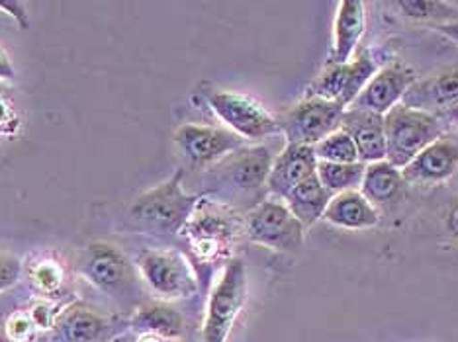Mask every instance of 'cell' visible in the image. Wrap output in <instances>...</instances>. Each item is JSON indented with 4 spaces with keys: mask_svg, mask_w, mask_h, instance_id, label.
<instances>
[{
    "mask_svg": "<svg viewBox=\"0 0 458 342\" xmlns=\"http://www.w3.org/2000/svg\"><path fill=\"white\" fill-rule=\"evenodd\" d=\"M200 196L189 194L182 188V172L179 171L169 180L143 192L130 207V221L135 229L149 235L182 233L196 210Z\"/></svg>",
    "mask_w": 458,
    "mask_h": 342,
    "instance_id": "cell-1",
    "label": "cell"
},
{
    "mask_svg": "<svg viewBox=\"0 0 458 342\" xmlns=\"http://www.w3.org/2000/svg\"><path fill=\"white\" fill-rule=\"evenodd\" d=\"M384 133L386 161L402 171L425 147L445 136V126L443 118L398 104L384 116Z\"/></svg>",
    "mask_w": 458,
    "mask_h": 342,
    "instance_id": "cell-2",
    "label": "cell"
},
{
    "mask_svg": "<svg viewBox=\"0 0 458 342\" xmlns=\"http://www.w3.org/2000/svg\"><path fill=\"white\" fill-rule=\"evenodd\" d=\"M242 231H245V221L239 220L232 207L200 198L182 233L194 254L204 263H212L232 248Z\"/></svg>",
    "mask_w": 458,
    "mask_h": 342,
    "instance_id": "cell-3",
    "label": "cell"
},
{
    "mask_svg": "<svg viewBox=\"0 0 458 342\" xmlns=\"http://www.w3.org/2000/svg\"><path fill=\"white\" fill-rule=\"evenodd\" d=\"M247 302V272L239 258H232L214 284L206 305L202 342H227Z\"/></svg>",
    "mask_w": 458,
    "mask_h": 342,
    "instance_id": "cell-4",
    "label": "cell"
},
{
    "mask_svg": "<svg viewBox=\"0 0 458 342\" xmlns=\"http://www.w3.org/2000/svg\"><path fill=\"white\" fill-rule=\"evenodd\" d=\"M245 233L257 245L273 251L294 253L304 245L306 227L296 220L283 200L270 198L249 210L245 215Z\"/></svg>",
    "mask_w": 458,
    "mask_h": 342,
    "instance_id": "cell-5",
    "label": "cell"
},
{
    "mask_svg": "<svg viewBox=\"0 0 458 342\" xmlns=\"http://www.w3.org/2000/svg\"><path fill=\"white\" fill-rule=\"evenodd\" d=\"M345 108L324 98H304L276 118L286 145L316 147L319 141L341 129Z\"/></svg>",
    "mask_w": 458,
    "mask_h": 342,
    "instance_id": "cell-6",
    "label": "cell"
},
{
    "mask_svg": "<svg viewBox=\"0 0 458 342\" xmlns=\"http://www.w3.org/2000/svg\"><path fill=\"white\" fill-rule=\"evenodd\" d=\"M138 268L151 292L165 302L186 299L196 294V274L181 253L166 251V248L143 251L138 258Z\"/></svg>",
    "mask_w": 458,
    "mask_h": 342,
    "instance_id": "cell-7",
    "label": "cell"
},
{
    "mask_svg": "<svg viewBox=\"0 0 458 342\" xmlns=\"http://www.w3.org/2000/svg\"><path fill=\"white\" fill-rule=\"evenodd\" d=\"M208 104L227 129L243 141H263L280 133L278 120L253 98L229 90H214L208 95Z\"/></svg>",
    "mask_w": 458,
    "mask_h": 342,
    "instance_id": "cell-8",
    "label": "cell"
},
{
    "mask_svg": "<svg viewBox=\"0 0 458 342\" xmlns=\"http://www.w3.org/2000/svg\"><path fill=\"white\" fill-rule=\"evenodd\" d=\"M377 72V63L367 54L349 61V63L327 65L310 85L306 98H324L347 110Z\"/></svg>",
    "mask_w": 458,
    "mask_h": 342,
    "instance_id": "cell-9",
    "label": "cell"
},
{
    "mask_svg": "<svg viewBox=\"0 0 458 342\" xmlns=\"http://www.w3.org/2000/svg\"><path fill=\"white\" fill-rule=\"evenodd\" d=\"M174 145L194 169L217 164L229 154L245 147V141L233 131L200 123H184L174 131Z\"/></svg>",
    "mask_w": 458,
    "mask_h": 342,
    "instance_id": "cell-10",
    "label": "cell"
},
{
    "mask_svg": "<svg viewBox=\"0 0 458 342\" xmlns=\"http://www.w3.org/2000/svg\"><path fill=\"white\" fill-rule=\"evenodd\" d=\"M79 272L104 294L126 292L133 282V268L118 246L110 243H90L79 254Z\"/></svg>",
    "mask_w": 458,
    "mask_h": 342,
    "instance_id": "cell-11",
    "label": "cell"
},
{
    "mask_svg": "<svg viewBox=\"0 0 458 342\" xmlns=\"http://www.w3.org/2000/svg\"><path fill=\"white\" fill-rule=\"evenodd\" d=\"M273 163L275 157L270 149L265 145H255V147H242L232 153L216 164V171L222 176L227 190L251 194L267 186Z\"/></svg>",
    "mask_w": 458,
    "mask_h": 342,
    "instance_id": "cell-12",
    "label": "cell"
},
{
    "mask_svg": "<svg viewBox=\"0 0 458 342\" xmlns=\"http://www.w3.org/2000/svg\"><path fill=\"white\" fill-rule=\"evenodd\" d=\"M51 329L57 342H108L118 333V321L87 304H71L55 313Z\"/></svg>",
    "mask_w": 458,
    "mask_h": 342,
    "instance_id": "cell-13",
    "label": "cell"
},
{
    "mask_svg": "<svg viewBox=\"0 0 458 342\" xmlns=\"http://www.w3.org/2000/svg\"><path fill=\"white\" fill-rule=\"evenodd\" d=\"M415 80H418V77H415L411 67L403 63H390L378 69L377 75L369 80V85L364 87L351 108L386 116L392 108L402 104L405 92L411 88Z\"/></svg>",
    "mask_w": 458,
    "mask_h": 342,
    "instance_id": "cell-14",
    "label": "cell"
},
{
    "mask_svg": "<svg viewBox=\"0 0 458 342\" xmlns=\"http://www.w3.org/2000/svg\"><path fill=\"white\" fill-rule=\"evenodd\" d=\"M403 106L445 118L458 108V65L445 67L433 75L418 79L405 92Z\"/></svg>",
    "mask_w": 458,
    "mask_h": 342,
    "instance_id": "cell-15",
    "label": "cell"
},
{
    "mask_svg": "<svg viewBox=\"0 0 458 342\" xmlns=\"http://www.w3.org/2000/svg\"><path fill=\"white\" fill-rule=\"evenodd\" d=\"M458 171V141L443 136L402 169L405 184H439Z\"/></svg>",
    "mask_w": 458,
    "mask_h": 342,
    "instance_id": "cell-16",
    "label": "cell"
},
{
    "mask_svg": "<svg viewBox=\"0 0 458 342\" xmlns=\"http://www.w3.org/2000/svg\"><path fill=\"white\" fill-rule=\"evenodd\" d=\"M318 159L314 147L306 145H286L283 153L275 157L273 169H270L267 188L278 200H286V196L293 192L298 184L316 174Z\"/></svg>",
    "mask_w": 458,
    "mask_h": 342,
    "instance_id": "cell-17",
    "label": "cell"
},
{
    "mask_svg": "<svg viewBox=\"0 0 458 342\" xmlns=\"http://www.w3.org/2000/svg\"><path fill=\"white\" fill-rule=\"evenodd\" d=\"M341 129L355 141L359 161L372 164L386 161V133H384V116L359 108H347L341 121Z\"/></svg>",
    "mask_w": 458,
    "mask_h": 342,
    "instance_id": "cell-18",
    "label": "cell"
},
{
    "mask_svg": "<svg viewBox=\"0 0 458 342\" xmlns=\"http://www.w3.org/2000/svg\"><path fill=\"white\" fill-rule=\"evenodd\" d=\"M367 28V6L360 0H343L333 24V47L327 65L349 63Z\"/></svg>",
    "mask_w": 458,
    "mask_h": 342,
    "instance_id": "cell-19",
    "label": "cell"
},
{
    "mask_svg": "<svg viewBox=\"0 0 458 342\" xmlns=\"http://www.w3.org/2000/svg\"><path fill=\"white\" fill-rule=\"evenodd\" d=\"M324 220L329 225L341 227V229L364 231L380 223V213L377 207L364 198L360 190H351L333 196L324 213Z\"/></svg>",
    "mask_w": 458,
    "mask_h": 342,
    "instance_id": "cell-20",
    "label": "cell"
},
{
    "mask_svg": "<svg viewBox=\"0 0 458 342\" xmlns=\"http://www.w3.org/2000/svg\"><path fill=\"white\" fill-rule=\"evenodd\" d=\"M133 333L155 338H179L184 330V319L173 305L165 302L145 304L130 319Z\"/></svg>",
    "mask_w": 458,
    "mask_h": 342,
    "instance_id": "cell-21",
    "label": "cell"
},
{
    "mask_svg": "<svg viewBox=\"0 0 458 342\" xmlns=\"http://www.w3.org/2000/svg\"><path fill=\"white\" fill-rule=\"evenodd\" d=\"M333 196L326 188L324 184L319 182L318 174H311L301 184L286 196L284 204L290 207V212L296 215V220L306 227L316 225L319 220H324V213L327 210L329 202Z\"/></svg>",
    "mask_w": 458,
    "mask_h": 342,
    "instance_id": "cell-22",
    "label": "cell"
},
{
    "mask_svg": "<svg viewBox=\"0 0 458 342\" xmlns=\"http://www.w3.org/2000/svg\"><path fill=\"white\" fill-rule=\"evenodd\" d=\"M402 171L395 169L388 161H378L367 164L364 179L360 184V194L374 207L394 202L402 194L403 188Z\"/></svg>",
    "mask_w": 458,
    "mask_h": 342,
    "instance_id": "cell-23",
    "label": "cell"
},
{
    "mask_svg": "<svg viewBox=\"0 0 458 342\" xmlns=\"http://www.w3.org/2000/svg\"><path fill=\"white\" fill-rule=\"evenodd\" d=\"M364 171H367V164H362V163L337 164V163L318 161L316 174H318L319 182L329 190V194L337 196L343 192L360 190Z\"/></svg>",
    "mask_w": 458,
    "mask_h": 342,
    "instance_id": "cell-24",
    "label": "cell"
},
{
    "mask_svg": "<svg viewBox=\"0 0 458 342\" xmlns=\"http://www.w3.org/2000/svg\"><path fill=\"white\" fill-rule=\"evenodd\" d=\"M314 153H316V159L324 163H337V164L360 163L355 141H352L343 129H337L324 141H319L314 147Z\"/></svg>",
    "mask_w": 458,
    "mask_h": 342,
    "instance_id": "cell-25",
    "label": "cell"
},
{
    "mask_svg": "<svg viewBox=\"0 0 458 342\" xmlns=\"http://www.w3.org/2000/svg\"><path fill=\"white\" fill-rule=\"evenodd\" d=\"M398 8L405 16L413 20H427L439 26L458 22V10L446 3H435V0H403Z\"/></svg>",
    "mask_w": 458,
    "mask_h": 342,
    "instance_id": "cell-26",
    "label": "cell"
},
{
    "mask_svg": "<svg viewBox=\"0 0 458 342\" xmlns=\"http://www.w3.org/2000/svg\"><path fill=\"white\" fill-rule=\"evenodd\" d=\"M34 282L44 294H54L64 284V272L55 263H41L34 268Z\"/></svg>",
    "mask_w": 458,
    "mask_h": 342,
    "instance_id": "cell-27",
    "label": "cell"
},
{
    "mask_svg": "<svg viewBox=\"0 0 458 342\" xmlns=\"http://www.w3.org/2000/svg\"><path fill=\"white\" fill-rule=\"evenodd\" d=\"M20 272H22V264L18 258L0 253V292L13 288L18 282Z\"/></svg>",
    "mask_w": 458,
    "mask_h": 342,
    "instance_id": "cell-28",
    "label": "cell"
},
{
    "mask_svg": "<svg viewBox=\"0 0 458 342\" xmlns=\"http://www.w3.org/2000/svg\"><path fill=\"white\" fill-rule=\"evenodd\" d=\"M36 325L32 317H26V315H16L8 321V337L13 338L14 342L20 340H26L34 335Z\"/></svg>",
    "mask_w": 458,
    "mask_h": 342,
    "instance_id": "cell-29",
    "label": "cell"
},
{
    "mask_svg": "<svg viewBox=\"0 0 458 342\" xmlns=\"http://www.w3.org/2000/svg\"><path fill=\"white\" fill-rule=\"evenodd\" d=\"M0 10H8L10 16L16 18L20 28H28V14H26V4L22 3H0Z\"/></svg>",
    "mask_w": 458,
    "mask_h": 342,
    "instance_id": "cell-30",
    "label": "cell"
},
{
    "mask_svg": "<svg viewBox=\"0 0 458 342\" xmlns=\"http://www.w3.org/2000/svg\"><path fill=\"white\" fill-rule=\"evenodd\" d=\"M16 77V69L10 61L4 47L0 46V80H13Z\"/></svg>",
    "mask_w": 458,
    "mask_h": 342,
    "instance_id": "cell-31",
    "label": "cell"
},
{
    "mask_svg": "<svg viewBox=\"0 0 458 342\" xmlns=\"http://www.w3.org/2000/svg\"><path fill=\"white\" fill-rule=\"evenodd\" d=\"M437 29H439V32H441L443 36H446L449 39H453L454 44L458 46V22H451V24L437 26Z\"/></svg>",
    "mask_w": 458,
    "mask_h": 342,
    "instance_id": "cell-32",
    "label": "cell"
},
{
    "mask_svg": "<svg viewBox=\"0 0 458 342\" xmlns=\"http://www.w3.org/2000/svg\"><path fill=\"white\" fill-rule=\"evenodd\" d=\"M446 227H449V231H451L454 237H458V204L451 210L449 220H446Z\"/></svg>",
    "mask_w": 458,
    "mask_h": 342,
    "instance_id": "cell-33",
    "label": "cell"
},
{
    "mask_svg": "<svg viewBox=\"0 0 458 342\" xmlns=\"http://www.w3.org/2000/svg\"><path fill=\"white\" fill-rule=\"evenodd\" d=\"M443 120H449V121H453V123H458V108L453 110L451 113H446V116H445Z\"/></svg>",
    "mask_w": 458,
    "mask_h": 342,
    "instance_id": "cell-34",
    "label": "cell"
},
{
    "mask_svg": "<svg viewBox=\"0 0 458 342\" xmlns=\"http://www.w3.org/2000/svg\"><path fill=\"white\" fill-rule=\"evenodd\" d=\"M116 342H131V340H130V338H128V337H123V338H118V340H116Z\"/></svg>",
    "mask_w": 458,
    "mask_h": 342,
    "instance_id": "cell-35",
    "label": "cell"
}]
</instances>
